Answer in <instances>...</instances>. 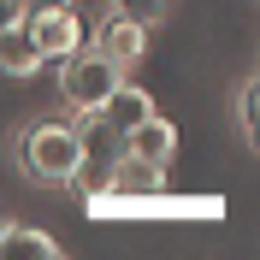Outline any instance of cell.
I'll list each match as a JSON object with an SVG mask.
<instances>
[{"label": "cell", "mask_w": 260, "mask_h": 260, "mask_svg": "<svg viewBox=\"0 0 260 260\" xmlns=\"http://www.w3.org/2000/svg\"><path fill=\"white\" fill-rule=\"evenodd\" d=\"M48 6H77V0H24V18H30V12H48Z\"/></svg>", "instance_id": "4fadbf2b"}, {"label": "cell", "mask_w": 260, "mask_h": 260, "mask_svg": "<svg viewBox=\"0 0 260 260\" xmlns=\"http://www.w3.org/2000/svg\"><path fill=\"white\" fill-rule=\"evenodd\" d=\"M24 30H30V42H36L42 59H71V53L83 48V18H77V6L30 12V18H24Z\"/></svg>", "instance_id": "3957f363"}, {"label": "cell", "mask_w": 260, "mask_h": 260, "mask_svg": "<svg viewBox=\"0 0 260 260\" xmlns=\"http://www.w3.org/2000/svg\"><path fill=\"white\" fill-rule=\"evenodd\" d=\"M166 6H172V0H113V12H118V18H136V24L166 18Z\"/></svg>", "instance_id": "8fae6325"}, {"label": "cell", "mask_w": 260, "mask_h": 260, "mask_svg": "<svg viewBox=\"0 0 260 260\" xmlns=\"http://www.w3.org/2000/svg\"><path fill=\"white\" fill-rule=\"evenodd\" d=\"M0 254H36V260H59L65 248L53 243L48 231H24V225H12V231H6V243H0Z\"/></svg>", "instance_id": "9c48e42d"}, {"label": "cell", "mask_w": 260, "mask_h": 260, "mask_svg": "<svg viewBox=\"0 0 260 260\" xmlns=\"http://www.w3.org/2000/svg\"><path fill=\"white\" fill-rule=\"evenodd\" d=\"M107 189H118V195H160L166 189V172L160 166H148V160H136V154H118L113 166H107Z\"/></svg>", "instance_id": "8992f818"}, {"label": "cell", "mask_w": 260, "mask_h": 260, "mask_svg": "<svg viewBox=\"0 0 260 260\" xmlns=\"http://www.w3.org/2000/svg\"><path fill=\"white\" fill-rule=\"evenodd\" d=\"M148 113H154V101H148V89H136V83H118L113 95L101 101V118H107V124H113L118 136H124L130 124H142Z\"/></svg>", "instance_id": "52a82bcc"}, {"label": "cell", "mask_w": 260, "mask_h": 260, "mask_svg": "<svg viewBox=\"0 0 260 260\" xmlns=\"http://www.w3.org/2000/svg\"><path fill=\"white\" fill-rule=\"evenodd\" d=\"M254 101H260V83L248 77L243 89H237V124H243V142H248V148L260 142V130H254Z\"/></svg>", "instance_id": "30bf717a"}, {"label": "cell", "mask_w": 260, "mask_h": 260, "mask_svg": "<svg viewBox=\"0 0 260 260\" xmlns=\"http://www.w3.org/2000/svg\"><path fill=\"white\" fill-rule=\"evenodd\" d=\"M124 154H136V160H148V166H172L178 160V124H166L160 113H148L142 124H130L124 130Z\"/></svg>", "instance_id": "277c9868"}, {"label": "cell", "mask_w": 260, "mask_h": 260, "mask_svg": "<svg viewBox=\"0 0 260 260\" xmlns=\"http://www.w3.org/2000/svg\"><path fill=\"white\" fill-rule=\"evenodd\" d=\"M6 231H12V219H6V213H0V243H6Z\"/></svg>", "instance_id": "5bb4252c"}, {"label": "cell", "mask_w": 260, "mask_h": 260, "mask_svg": "<svg viewBox=\"0 0 260 260\" xmlns=\"http://www.w3.org/2000/svg\"><path fill=\"white\" fill-rule=\"evenodd\" d=\"M12 24H24V0H0V30H12Z\"/></svg>", "instance_id": "7c38bea8"}, {"label": "cell", "mask_w": 260, "mask_h": 260, "mask_svg": "<svg viewBox=\"0 0 260 260\" xmlns=\"http://www.w3.org/2000/svg\"><path fill=\"white\" fill-rule=\"evenodd\" d=\"M95 53H101V59H113V65H136V59L148 53V24L113 12V18L95 30Z\"/></svg>", "instance_id": "5b68a950"}, {"label": "cell", "mask_w": 260, "mask_h": 260, "mask_svg": "<svg viewBox=\"0 0 260 260\" xmlns=\"http://www.w3.org/2000/svg\"><path fill=\"white\" fill-rule=\"evenodd\" d=\"M18 166L36 183H77L83 178V136H77V124H59V118L30 124L18 136Z\"/></svg>", "instance_id": "6da1fadb"}, {"label": "cell", "mask_w": 260, "mask_h": 260, "mask_svg": "<svg viewBox=\"0 0 260 260\" xmlns=\"http://www.w3.org/2000/svg\"><path fill=\"white\" fill-rule=\"evenodd\" d=\"M118 89V65L113 59H101V53H71L65 59V71H59V95H65V107L71 113H101V101Z\"/></svg>", "instance_id": "7a4b0ae2"}, {"label": "cell", "mask_w": 260, "mask_h": 260, "mask_svg": "<svg viewBox=\"0 0 260 260\" xmlns=\"http://www.w3.org/2000/svg\"><path fill=\"white\" fill-rule=\"evenodd\" d=\"M0 71H6V77H36V71H42V53H36V42H30L24 24L0 30Z\"/></svg>", "instance_id": "ba28073f"}]
</instances>
